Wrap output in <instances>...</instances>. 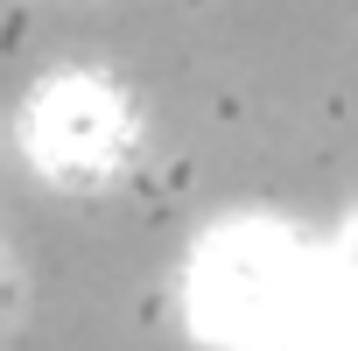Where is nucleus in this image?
<instances>
[{"instance_id":"obj_1","label":"nucleus","mask_w":358,"mask_h":351,"mask_svg":"<svg viewBox=\"0 0 358 351\" xmlns=\"http://www.w3.org/2000/svg\"><path fill=\"white\" fill-rule=\"evenodd\" d=\"M197 309H204V330L260 344L267 330H281L302 309V260H295V246L281 232H260V225L225 232L218 246H204Z\"/></svg>"},{"instance_id":"obj_2","label":"nucleus","mask_w":358,"mask_h":351,"mask_svg":"<svg viewBox=\"0 0 358 351\" xmlns=\"http://www.w3.org/2000/svg\"><path fill=\"white\" fill-rule=\"evenodd\" d=\"M127 106L113 99V85L99 78H57L50 92H36L29 113V148L57 183H99L127 162Z\"/></svg>"},{"instance_id":"obj_3","label":"nucleus","mask_w":358,"mask_h":351,"mask_svg":"<svg viewBox=\"0 0 358 351\" xmlns=\"http://www.w3.org/2000/svg\"><path fill=\"white\" fill-rule=\"evenodd\" d=\"M351 288H358V246H351ZM337 351H358V316H351V337H344Z\"/></svg>"}]
</instances>
